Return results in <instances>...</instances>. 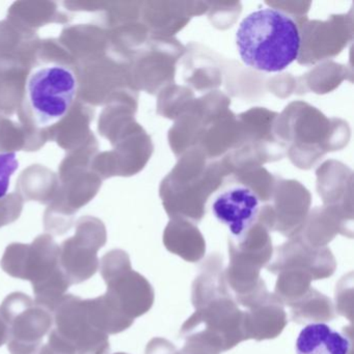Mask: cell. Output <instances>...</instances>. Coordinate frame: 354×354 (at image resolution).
Wrapping results in <instances>:
<instances>
[{
    "label": "cell",
    "mask_w": 354,
    "mask_h": 354,
    "mask_svg": "<svg viewBox=\"0 0 354 354\" xmlns=\"http://www.w3.org/2000/svg\"><path fill=\"white\" fill-rule=\"evenodd\" d=\"M59 252L53 240L34 246L14 244L8 248L1 266L12 277L28 279L38 287L61 270Z\"/></svg>",
    "instance_id": "cell-4"
},
{
    "label": "cell",
    "mask_w": 354,
    "mask_h": 354,
    "mask_svg": "<svg viewBox=\"0 0 354 354\" xmlns=\"http://www.w3.org/2000/svg\"><path fill=\"white\" fill-rule=\"evenodd\" d=\"M236 45L248 67L277 73L298 59L301 38L293 18L279 10L262 9L242 20L236 32Z\"/></svg>",
    "instance_id": "cell-1"
},
{
    "label": "cell",
    "mask_w": 354,
    "mask_h": 354,
    "mask_svg": "<svg viewBox=\"0 0 354 354\" xmlns=\"http://www.w3.org/2000/svg\"><path fill=\"white\" fill-rule=\"evenodd\" d=\"M10 337L9 326L0 312V346L3 345Z\"/></svg>",
    "instance_id": "cell-9"
},
{
    "label": "cell",
    "mask_w": 354,
    "mask_h": 354,
    "mask_svg": "<svg viewBox=\"0 0 354 354\" xmlns=\"http://www.w3.org/2000/svg\"><path fill=\"white\" fill-rule=\"evenodd\" d=\"M19 167L15 152L0 153V200L7 196L10 182Z\"/></svg>",
    "instance_id": "cell-7"
},
{
    "label": "cell",
    "mask_w": 354,
    "mask_h": 354,
    "mask_svg": "<svg viewBox=\"0 0 354 354\" xmlns=\"http://www.w3.org/2000/svg\"><path fill=\"white\" fill-rule=\"evenodd\" d=\"M78 88L75 71L65 64H45L32 70L24 103L35 126L49 127L62 121L71 111Z\"/></svg>",
    "instance_id": "cell-2"
},
{
    "label": "cell",
    "mask_w": 354,
    "mask_h": 354,
    "mask_svg": "<svg viewBox=\"0 0 354 354\" xmlns=\"http://www.w3.org/2000/svg\"><path fill=\"white\" fill-rule=\"evenodd\" d=\"M351 342L325 323H312L301 329L296 354H349Z\"/></svg>",
    "instance_id": "cell-6"
},
{
    "label": "cell",
    "mask_w": 354,
    "mask_h": 354,
    "mask_svg": "<svg viewBox=\"0 0 354 354\" xmlns=\"http://www.w3.org/2000/svg\"><path fill=\"white\" fill-rule=\"evenodd\" d=\"M40 354H75V348L53 329L48 343L42 347Z\"/></svg>",
    "instance_id": "cell-8"
},
{
    "label": "cell",
    "mask_w": 354,
    "mask_h": 354,
    "mask_svg": "<svg viewBox=\"0 0 354 354\" xmlns=\"http://www.w3.org/2000/svg\"><path fill=\"white\" fill-rule=\"evenodd\" d=\"M213 215L237 239H243L260 211V200L254 190L244 185H232L215 196Z\"/></svg>",
    "instance_id": "cell-5"
},
{
    "label": "cell",
    "mask_w": 354,
    "mask_h": 354,
    "mask_svg": "<svg viewBox=\"0 0 354 354\" xmlns=\"http://www.w3.org/2000/svg\"><path fill=\"white\" fill-rule=\"evenodd\" d=\"M0 312L10 330L9 350L12 354H32L53 326V316L47 308L35 306L28 296L14 293L3 301Z\"/></svg>",
    "instance_id": "cell-3"
}]
</instances>
